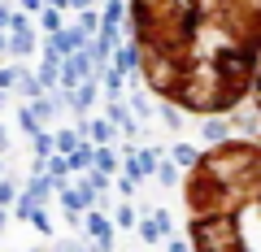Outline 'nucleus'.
<instances>
[{"label":"nucleus","instance_id":"f257e3e1","mask_svg":"<svg viewBox=\"0 0 261 252\" xmlns=\"http://www.w3.org/2000/svg\"><path fill=\"white\" fill-rule=\"evenodd\" d=\"M126 35L152 96L196 118L252 100L261 0H126Z\"/></svg>","mask_w":261,"mask_h":252},{"label":"nucleus","instance_id":"f03ea898","mask_svg":"<svg viewBox=\"0 0 261 252\" xmlns=\"http://www.w3.org/2000/svg\"><path fill=\"white\" fill-rule=\"evenodd\" d=\"M192 252H261V144L222 139L183 183Z\"/></svg>","mask_w":261,"mask_h":252},{"label":"nucleus","instance_id":"7ed1b4c3","mask_svg":"<svg viewBox=\"0 0 261 252\" xmlns=\"http://www.w3.org/2000/svg\"><path fill=\"white\" fill-rule=\"evenodd\" d=\"M252 104H257V113H261V66H257V78H252Z\"/></svg>","mask_w":261,"mask_h":252}]
</instances>
